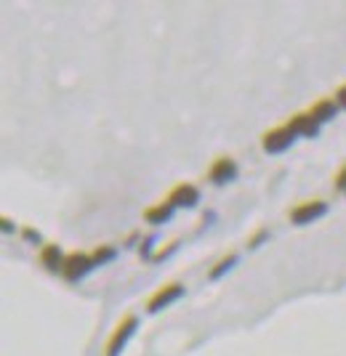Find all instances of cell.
Returning <instances> with one entry per match:
<instances>
[{"instance_id": "2", "label": "cell", "mask_w": 346, "mask_h": 356, "mask_svg": "<svg viewBox=\"0 0 346 356\" xmlns=\"http://www.w3.org/2000/svg\"><path fill=\"white\" fill-rule=\"evenodd\" d=\"M93 266H96V264H93V258H91V255H86V252H72V255H67L61 274H64L70 282H77V280H80V277H86Z\"/></svg>"}, {"instance_id": "16", "label": "cell", "mask_w": 346, "mask_h": 356, "mask_svg": "<svg viewBox=\"0 0 346 356\" xmlns=\"http://www.w3.org/2000/svg\"><path fill=\"white\" fill-rule=\"evenodd\" d=\"M264 239H267V232H264V229H261V232H258L256 237L251 239V242H248V248H258V245H261V242H264Z\"/></svg>"}, {"instance_id": "12", "label": "cell", "mask_w": 346, "mask_h": 356, "mask_svg": "<svg viewBox=\"0 0 346 356\" xmlns=\"http://www.w3.org/2000/svg\"><path fill=\"white\" fill-rule=\"evenodd\" d=\"M237 261H240V255H237V252L226 255V258H221V261H219V266L211 268V274H208V277H211V280H221L229 268H235V264H237Z\"/></svg>"}, {"instance_id": "11", "label": "cell", "mask_w": 346, "mask_h": 356, "mask_svg": "<svg viewBox=\"0 0 346 356\" xmlns=\"http://www.w3.org/2000/svg\"><path fill=\"white\" fill-rule=\"evenodd\" d=\"M173 205L171 202H160L157 208H150V210H144V218L150 223H166V221H171L173 218Z\"/></svg>"}, {"instance_id": "5", "label": "cell", "mask_w": 346, "mask_h": 356, "mask_svg": "<svg viewBox=\"0 0 346 356\" xmlns=\"http://www.w3.org/2000/svg\"><path fill=\"white\" fill-rule=\"evenodd\" d=\"M179 298H184V284H179V282H171V284H166L157 296H152V300H150V306H147V312L150 314H157V312H163L166 306H171V303H176Z\"/></svg>"}, {"instance_id": "10", "label": "cell", "mask_w": 346, "mask_h": 356, "mask_svg": "<svg viewBox=\"0 0 346 356\" xmlns=\"http://www.w3.org/2000/svg\"><path fill=\"white\" fill-rule=\"evenodd\" d=\"M40 261H43V264L51 268V271H61L67 258L61 255V250L56 248V245H45L43 250H40Z\"/></svg>"}, {"instance_id": "14", "label": "cell", "mask_w": 346, "mask_h": 356, "mask_svg": "<svg viewBox=\"0 0 346 356\" xmlns=\"http://www.w3.org/2000/svg\"><path fill=\"white\" fill-rule=\"evenodd\" d=\"M336 189L341 194H346V165L338 170V176H336Z\"/></svg>"}, {"instance_id": "6", "label": "cell", "mask_w": 346, "mask_h": 356, "mask_svg": "<svg viewBox=\"0 0 346 356\" xmlns=\"http://www.w3.org/2000/svg\"><path fill=\"white\" fill-rule=\"evenodd\" d=\"M208 178H211L216 186H224V184H229V181L237 178V163H235L232 157H219V160L211 165Z\"/></svg>"}, {"instance_id": "7", "label": "cell", "mask_w": 346, "mask_h": 356, "mask_svg": "<svg viewBox=\"0 0 346 356\" xmlns=\"http://www.w3.org/2000/svg\"><path fill=\"white\" fill-rule=\"evenodd\" d=\"M168 202L173 208H195L197 202H200V192L192 184H179L173 192L168 194Z\"/></svg>"}, {"instance_id": "17", "label": "cell", "mask_w": 346, "mask_h": 356, "mask_svg": "<svg viewBox=\"0 0 346 356\" xmlns=\"http://www.w3.org/2000/svg\"><path fill=\"white\" fill-rule=\"evenodd\" d=\"M22 234H24V237L30 239V242H35V245H38V242H40V234H38V232H32V229H24V232H22Z\"/></svg>"}, {"instance_id": "3", "label": "cell", "mask_w": 346, "mask_h": 356, "mask_svg": "<svg viewBox=\"0 0 346 356\" xmlns=\"http://www.w3.org/2000/svg\"><path fill=\"white\" fill-rule=\"evenodd\" d=\"M136 327H139V319H136V316H125L120 322V327H118V332L112 335L109 346H107V356H120V351L125 348V343L134 338Z\"/></svg>"}, {"instance_id": "9", "label": "cell", "mask_w": 346, "mask_h": 356, "mask_svg": "<svg viewBox=\"0 0 346 356\" xmlns=\"http://www.w3.org/2000/svg\"><path fill=\"white\" fill-rule=\"evenodd\" d=\"M309 115H312L317 122H328V120H333L338 115V104H336V99H322V102H317V104L312 106Z\"/></svg>"}, {"instance_id": "15", "label": "cell", "mask_w": 346, "mask_h": 356, "mask_svg": "<svg viewBox=\"0 0 346 356\" xmlns=\"http://www.w3.org/2000/svg\"><path fill=\"white\" fill-rule=\"evenodd\" d=\"M336 104L341 106V109H346V86H341V88L336 90Z\"/></svg>"}, {"instance_id": "13", "label": "cell", "mask_w": 346, "mask_h": 356, "mask_svg": "<svg viewBox=\"0 0 346 356\" xmlns=\"http://www.w3.org/2000/svg\"><path fill=\"white\" fill-rule=\"evenodd\" d=\"M91 258H93V264H96V266H102V264L115 261V258H118V250H115V248H99Z\"/></svg>"}, {"instance_id": "4", "label": "cell", "mask_w": 346, "mask_h": 356, "mask_svg": "<svg viewBox=\"0 0 346 356\" xmlns=\"http://www.w3.org/2000/svg\"><path fill=\"white\" fill-rule=\"evenodd\" d=\"M296 141V134L290 128H274L269 134H264V152L269 154H280V152H288Z\"/></svg>"}, {"instance_id": "8", "label": "cell", "mask_w": 346, "mask_h": 356, "mask_svg": "<svg viewBox=\"0 0 346 356\" xmlns=\"http://www.w3.org/2000/svg\"><path fill=\"white\" fill-rule=\"evenodd\" d=\"M296 136H306V138H315L320 134V122H317L312 115H296L288 125Z\"/></svg>"}, {"instance_id": "18", "label": "cell", "mask_w": 346, "mask_h": 356, "mask_svg": "<svg viewBox=\"0 0 346 356\" xmlns=\"http://www.w3.org/2000/svg\"><path fill=\"white\" fill-rule=\"evenodd\" d=\"M152 245H155V237H147V239H144V245H141V255H150Z\"/></svg>"}, {"instance_id": "1", "label": "cell", "mask_w": 346, "mask_h": 356, "mask_svg": "<svg viewBox=\"0 0 346 356\" xmlns=\"http://www.w3.org/2000/svg\"><path fill=\"white\" fill-rule=\"evenodd\" d=\"M325 213H328V202L312 200V202H304V205L290 210V221L296 223V226H306V223L312 221H320Z\"/></svg>"}]
</instances>
